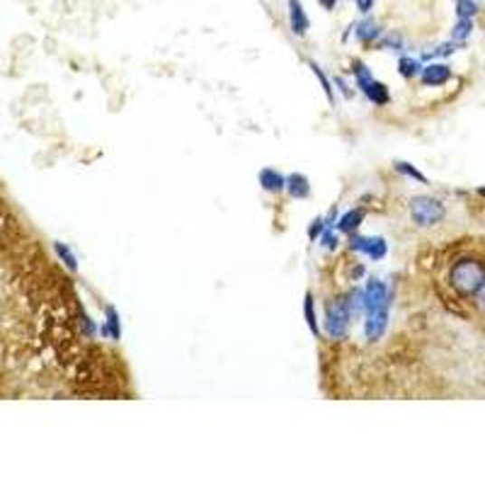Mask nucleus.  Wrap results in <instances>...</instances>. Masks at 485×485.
Masks as SVG:
<instances>
[{
	"label": "nucleus",
	"mask_w": 485,
	"mask_h": 485,
	"mask_svg": "<svg viewBox=\"0 0 485 485\" xmlns=\"http://www.w3.org/2000/svg\"><path fill=\"white\" fill-rule=\"evenodd\" d=\"M471 32V20H466V17H461V23L454 27V39H466Z\"/></svg>",
	"instance_id": "obj_22"
},
{
	"label": "nucleus",
	"mask_w": 485,
	"mask_h": 485,
	"mask_svg": "<svg viewBox=\"0 0 485 485\" xmlns=\"http://www.w3.org/2000/svg\"><path fill=\"white\" fill-rule=\"evenodd\" d=\"M335 83H338V88H340V90H342V95H345V98H352V90H349V88H347V83H345V81H342V78L340 76H338V78H335Z\"/></svg>",
	"instance_id": "obj_26"
},
{
	"label": "nucleus",
	"mask_w": 485,
	"mask_h": 485,
	"mask_svg": "<svg viewBox=\"0 0 485 485\" xmlns=\"http://www.w3.org/2000/svg\"><path fill=\"white\" fill-rule=\"evenodd\" d=\"M476 306H478V309H480V313H485V284L480 289H478Z\"/></svg>",
	"instance_id": "obj_25"
},
{
	"label": "nucleus",
	"mask_w": 485,
	"mask_h": 485,
	"mask_svg": "<svg viewBox=\"0 0 485 485\" xmlns=\"http://www.w3.org/2000/svg\"><path fill=\"white\" fill-rule=\"evenodd\" d=\"M449 284L459 296H476L485 284V265L473 258L459 260L449 272Z\"/></svg>",
	"instance_id": "obj_1"
},
{
	"label": "nucleus",
	"mask_w": 485,
	"mask_h": 485,
	"mask_svg": "<svg viewBox=\"0 0 485 485\" xmlns=\"http://www.w3.org/2000/svg\"><path fill=\"white\" fill-rule=\"evenodd\" d=\"M362 221H364V209H352V212H347L340 221H338V228H340L342 233H355Z\"/></svg>",
	"instance_id": "obj_12"
},
{
	"label": "nucleus",
	"mask_w": 485,
	"mask_h": 485,
	"mask_svg": "<svg viewBox=\"0 0 485 485\" xmlns=\"http://www.w3.org/2000/svg\"><path fill=\"white\" fill-rule=\"evenodd\" d=\"M303 316H306V323H309V330H311L316 338H319V319H316V306H313V294L311 291H306L303 296Z\"/></svg>",
	"instance_id": "obj_14"
},
{
	"label": "nucleus",
	"mask_w": 485,
	"mask_h": 485,
	"mask_svg": "<svg viewBox=\"0 0 485 485\" xmlns=\"http://www.w3.org/2000/svg\"><path fill=\"white\" fill-rule=\"evenodd\" d=\"M56 251H59L61 258L66 260V265H69L71 270H76V258H73V255H71L69 248H63V245H56Z\"/></svg>",
	"instance_id": "obj_24"
},
{
	"label": "nucleus",
	"mask_w": 485,
	"mask_h": 485,
	"mask_svg": "<svg viewBox=\"0 0 485 485\" xmlns=\"http://www.w3.org/2000/svg\"><path fill=\"white\" fill-rule=\"evenodd\" d=\"M408 209L413 223H417L420 228H430L434 223H440L444 219V214H447L444 204L434 197H413Z\"/></svg>",
	"instance_id": "obj_2"
},
{
	"label": "nucleus",
	"mask_w": 485,
	"mask_h": 485,
	"mask_svg": "<svg viewBox=\"0 0 485 485\" xmlns=\"http://www.w3.org/2000/svg\"><path fill=\"white\" fill-rule=\"evenodd\" d=\"M364 92H366V98L372 100L374 105L384 107L391 102V92H388V88L381 83V81H372V85H369Z\"/></svg>",
	"instance_id": "obj_11"
},
{
	"label": "nucleus",
	"mask_w": 485,
	"mask_h": 485,
	"mask_svg": "<svg viewBox=\"0 0 485 485\" xmlns=\"http://www.w3.org/2000/svg\"><path fill=\"white\" fill-rule=\"evenodd\" d=\"M260 185H262V190L267 192H281L287 190V177L281 173H277L274 167H262L258 175Z\"/></svg>",
	"instance_id": "obj_9"
},
{
	"label": "nucleus",
	"mask_w": 485,
	"mask_h": 485,
	"mask_svg": "<svg viewBox=\"0 0 485 485\" xmlns=\"http://www.w3.org/2000/svg\"><path fill=\"white\" fill-rule=\"evenodd\" d=\"M105 333L112 335V340H119L121 338V328H119V316L114 311L112 306H107V330Z\"/></svg>",
	"instance_id": "obj_17"
},
{
	"label": "nucleus",
	"mask_w": 485,
	"mask_h": 485,
	"mask_svg": "<svg viewBox=\"0 0 485 485\" xmlns=\"http://www.w3.org/2000/svg\"><path fill=\"white\" fill-rule=\"evenodd\" d=\"M326 219H316L311 223V226H309V238H311V241H316V238H320V235H323V231H326Z\"/></svg>",
	"instance_id": "obj_21"
},
{
	"label": "nucleus",
	"mask_w": 485,
	"mask_h": 485,
	"mask_svg": "<svg viewBox=\"0 0 485 485\" xmlns=\"http://www.w3.org/2000/svg\"><path fill=\"white\" fill-rule=\"evenodd\" d=\"M398 69H401V76L403 78H413L420 73V63L413 59H401V63H398Z\"/></svg>",
	"instance_id": "obj_19"
},
{
	"label": "nucleus",
	"mask_w": 485,
	"mask_h": 485,
	"mask_svg": "<svg viewBox=\"0 0 485 485\" xmlns=\"http://www.w3.org/2000/svg\"><path fill=\"white\" fill-rule=\"evenodd\" d=\"M423 85L427 88H437V85H444L452 81V69L444 66V63H433V66H427L423 69Z\"/></svg>",
	"instance_id": "obj_7"
},
{
	"label": "nucleus",
	"mask_w": 485,
	"mask_h": 485,
	"mask_svg": "<svg viewBox=\"0 0 485 485\" xmlns=\"http://www.w3.org/2000/svg\"><path fill=\"white\" fill-rule=\"evenodd\" d=\"M349 320H352V309H349L347 296L345 299H335L330 306H328L326 316V330L333 340H340L347 335Z\"/></svg>",
	"instance_id": "obj_3"
},
{
	"label": "nucleus",
	"mask_w": 485,
	"mask_h": 485,
	"mask_svg": "<svg viewBox=\"0 0 485 485\" xmlns=\"http://www.w3.org/2000/svg\"><path fill=\"white\" fill-rule=\"evenodd\" d=\"M335 3H338V0H320V5H323L326 10H333Z\"/></svg>",
	"instance_id": "obj_28"
},
{
	"label": "nucleus",
	"mask_w": 485,
	"mask_h": 485,
	"mask_svg": "<svg viewBox=\"0 0 485 485\" xmlns=\"http://www.w3.org/2000/svg\"><path fill=\"white\" fill-rule=\"evenodd\" d=\"M320 242L326 245L328 251H335L338 245H340V238L333 233V231H323V235H320Z\"/></svg>",
	"instance_id": "obj_20"
},
{
	"label": "nucleus",
	"mask_w": 485,
	"mask_h": 485,
	"mask_svg": "<svg viewBox=\"0 0 485 485\" xmlns=\"http://www.w3.org/2000/svg\"><path fill=\"white\" fill-rule=\"evenodd\" d=\"M289 23H291V32L303 37L309 30V17L303 13L301 0H289Z\"/></svg>",
	"instance_id": "obj_8"
},
{
	"label": "nucleus",
	"mask_w": 485,
	"mask_h": 485,
	"mask_svg": "<svg viewBox=\"0 0 485 485\" xmlns=\"http://www.w3.org/2000/svg\"><path fill=\"white\" fill-rule=\"evenodd\" d=\"M388 303H391V294H388L386 284L379 280L369 281L366 289H364V313L369 316V313L379 311V309H384Z\"/></svg>",
	"instance_id": "obj_4"
},
{
	"label": "nucleus",
	"mask_w": 485,
	"mask_h": 485,
	"mask_svg": "<svg viewBox=\"0 0 485 485\" xmlns=\"http://www.w3.org/2000/svg\"><path fill=\"white\" fill-rule=\"evenodd\" d=\"M349 248L357 252H364L366 258H372V260L386 258V251H388V245L384 238H362V235H357V233H352V238H349Z\"/></svg>",
	"instance_id": "obj_5"
},
{
	"label": "nucleus",
	"mask_w": 485,
	"mask_h": 485,
	"mask_svg": "<svg viewBox=\"0 0 485 485\" xmlns=\"http://www.w3.org/2000/svg\"><path fill=\"white\" fill-rule=\"evenodd\" d=\"M352 73H355L357 88H359V90H366V88L372 85L374 76H372V73H369V69H366V66H364V63L359 59L352 61Z\"/></svg>",
	"instance_id": "obj_15"
},
{
	"label": "nucleus",
	"mask_w": 485,
	"mask_h": 485,
	"mask_svg": "<svg viewBox=\"0 0 485 485\" xmlns=\"http://www.w3.org/2000/svg\"><path fill=\"white\" fill-rule=\"evenodd\" d=\"M287 190L294 199H306L311 195V185H309V177L301 173H294L287 177Z\"/></svg>",
	"instance_id": "obj_10"
},
{
	"label": "nucleus",
	"mask_w": 485,
	"mask_h": 485,
	"mask_svg": "<svg viewBox=\"0 0 485 485\" xmlns=\"http://www.w3.org/2000/svg\"><path fill=\"white\" fill-rule=\"evenodd\" d=\"M309 66H311L313 76L319 78V83H320V88H323V92H326V98L330 100V102H335L333 85H330V81H328V76H326V73H323V69H320V66H319V63H316V61H311V63H309Z\"/></svg>",
	"instance_id": "obj_16"
},
{
	"label": "nucleus",
	"mask_w": 485,
	"mask_h": 485,
	"mask_svg": "<svg viewBox=\"0 0 485 485\" xmlns=\"http://www.w3.org/2000/svg\"><path fill=\"white\" fill-rule=\"evenodd\" d=\"M480 195H483V197H485V190H480Z\"/></svg>",
	"instance_id": "obj_29"
},
{
	"label": "nucleus",
	"mask_w": 485,
	"mask_h": 485,
	"mask_svg": "<svg viewBox=\"0 0 485 485\" xmlns=\"http://www.w3.org/2000/svg\"><path fill=\"white\" fill-rule=\"evenodd\" d=\"M388 306H391V303H388ZM388 306H384V309H379V311H374L366 316V326H364V330H366V340L369 342L379 340L381 335H384V330H386Z\"/></svg>",
	"instance_id": "obj_6"
},
{
	"label": "nucleus",
	"mask_w": 485,
	"mask_h": 485,
	"mask_svg": "<svg viewBox=\"0 0 485 485\" xmlns=\"http://www.w3.org/2000/svg\"><path fill=\"white\" fill-rule=\"evenodd\" d=\"M355 3H357V8L362 10V13H369L374 5V0H355Z\"/></svg>",
	"instance_id": "obj_27"
},
{
	"label": "nucleus",
	"mask_w": 485,
	"mask_h": 485,
	"mask_svg": "<svg viewBox=\"0 0 485 485\" xmlns=\"http://www.w3.org/2000/svg\"><path fill=\"white\" fill-rule=\"evenodd\" d=\"M395 170H398L401 175H405V177H413V180L423 182V185L427 182V177H424V175L420 173L417 167H413L410 163H403V160H395Z\"/></svg>",
	"instance_id": "obj_18"
},
{
	"label": "nucleus",
	"mask_w": 485,
	"mask_h": 485,
	"mask_svg": "<svg viewBox=\"0 0 485 485\" xmlns=\"http://www.w3.org/2000/svg\"><path fill=\"white\" fill-rule=\"evenodd\" d=\"M355 30H357V37H359V42H362V44H372L374 39L381 34L379 24L374 23V20H364V23L357 24Z\"/></svg>",
	"instance_id": "obj_13"
},
{
	"label": "nucleus",
	"mask_w": 485,
	"mask_h": 485,
	"mask_svg": "<svg viewBox=\"0 0 485 485\" xmlns=\"http://www.w3.org/2000/svg\"><path fill=\"white\" fill-rule=\"evenodd\" d=\"M473 13H476V5H473L471 0H461V3H459V17H466V20H469Z\"/></svg>",
	"instance_id": "obj_23"
}]
</instances>
